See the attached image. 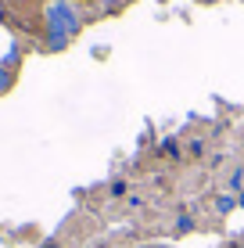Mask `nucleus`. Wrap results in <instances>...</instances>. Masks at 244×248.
I'll return each instance as SVG.
<instances>
[{"instance_id": "1", "label": "nucleus", "mask_w": 244, "mask_h": 248, "mask_svg": "<svg viewBox=\"0 0 244 248\" xmlns=\"http://www.w3.org/2000/svg\"><path fill=\"white\" fill-rule=\"evenodd\" d=\"M43 18H47V36H72V32H79V15L65 0H50Z\"/></svg>"}, {"instance_id": "2", "label": "nucleus", "mask_w": 244, "mask_h": 248, "mask_svg": "<svg viewBox=\"0 0 244 248\" xmlns=\"http://www.w3.org/2000/svg\"><path fill=\"white\" fill-rule=\"evenodd\" d=\"M233 205H237V202H233L230 194H219V198H215V209H219V212H230Z\"/></svg>"}, {"instance_id": "3", "label": "nucleus", "mask_w": 244, "mask_h": 248, "mask_svg": "<svg viewBox=\"0 0 244 248\" xmlns=\"http://www.w3.org/2000/svg\"><path fill=\"white\" fill-rule=\"evenodd\" d=\"M7 87H11V76H7V68H4V65H0V93H4Z\"/></svg>"}, {"instance_id": "4", "label": "nucleus", "mask_w": 244, "mask_h": 248, "mask_svg": "<svg viewBox=\"0 0 244 248\" xmlns=\"http://www.w3.org/2000/svg\"><path fill=\"white\" fill-rule=\"evenodd\" d=\"M47 248H50V245H47Z\"/></svg>"}]
</instances>
